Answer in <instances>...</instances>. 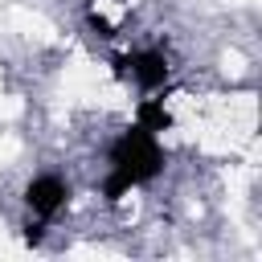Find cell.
<instances>
[{
	"mask_svg": "<svg viewBox=\"0 0 262 262\" xmlns=\"http://www.w3.org/2000/svg\"><path fill=\"white\" fill-rule=\"evenodd\" d=\"M127 188H131V180H127V176H123V172L115 168V172L106 176V184H102V196H106V201H119V196H123Z\"/></svg>",
	"mask_w": 262,
	"mask_h": 262,
	"instance_id": "cell-5",
	"label": "cell"
},
{
	"mask_svg": "<svg viewBox=\"0 0 262 262\" xmlns=\"http://www.w3.org/2000/svg\"><path fill=\"white\" fill-rule=\"evenodd\" d=\"M111 164H115L131 184L151 180V176L164 168V156H160L156 131H147V127H131V131L111 147Z\"/></svg>",
	"mask_w": 262,
	"mask_h": 262,
	"instance_id": "cell-1",
	"label": "cell"
},
{
	"mask_svg": "<svg viewBox=\"0 0 262 262\" xmlns=\"http://www.w3.org/2000/svg\"><path fill=\"white\" fill-rule=\"evenodd\" d=\"M66 196H70V188H66L57 176H37V180L25 188V201H29V209H33L37 217L57 213V209L66 205Z\"/></svg>",
	"mask_w": 262,
	"mask_h": 262,
	"instance_id": "cell-2",
	"label": "cell"
},
{
	"mask_svg": "<svg viewBox=\"0 0 262 262\" xmlns=\"http://www.w3.org/2000/svg\"><path fill=\"white\" fill-rule=\"evenodd\" d=\"M90 29H94L98 37H115V33H111V20H102L98 12H90Z\"/></svg>",
	"mask_w": 262,
	"mask_h": 262,
	"instance_id": "cell-6",
	"label": "cell"
},
{
	"mask_svg": "<svg viewBox=\"0 0 262 262\" xmlns=\"http://www.w3.org/2000/svg\"><path fill=\"white\" fill-rule=\"evenodd\" d=\"M25 242L37 246V242H41V225H25Z\"/></svg>",
	"mask_w": 262,
	"mask_h": 262,
	"instance_id": "cell-7",
	"label": "cell"
},
{
	"mask_svg": "<svg viewBox=\"0 0 262 262\" xmlns=\"http://www.w3.org/2000/svg\"><path fill=\"white\" fill-rule=\"evenodd\" d=\"M139 127H147V131H168L172 127V115L160 106V102H139Z\"/></svg>",
	"mask_w": 262,
	"mask_h": 262,
	"instance_id": "cell-4",
	"label": "cell"
},
{
	"mask_svg": "<svg viewBox=\"0 0 262 262\" xmlns=\"http://www.w3.org/2000/svg\"><path fill=\"white\" fill-rule=\"evenodd\" d=\"M119 70H127L131 66V74H135V82L143 86V90H156V86H164V78H168V61H164V53H135V57H123V61H115Z\"/></svg>",
	"mask_w": 262,
	"mask_h": 262,
	"instance_id": "cell-3",
	"label": "cell"
}]
</instances>
